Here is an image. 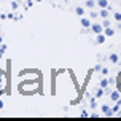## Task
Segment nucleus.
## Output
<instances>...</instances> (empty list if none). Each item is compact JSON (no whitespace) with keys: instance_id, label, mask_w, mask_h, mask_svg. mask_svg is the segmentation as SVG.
<instances>
[{"instance_id":"obj_1","label":"nucleus","mask_w":121,"mask_h":121,"mask_svg":"<svg viewBox=\"0 0 121 121\" xmlns=\"http://www.w3.org/2000/svg\"><path fill=\"white\" fill-rule=\"evenodd\" d=\"M5 88H6V75H5V72L0 70V94L5 91Z\"/></svg>"},{"instance_id":"obj_2","label":"nucleus","mask_w":121,"mask_h":121,"mask_svg":"<svg viewBox=\"0 0 121 121\" xmlns=\"http://www.w3.org/2000/svg\"><path fill=\"white\" fill-rule=\"evenodd\" d=\"M102 27H104V26H100V24H92V32H96V34H102Z\"/></svg>"},{"instance_id":"obj_3","label":"nucleus","mask_w":121,"mask_h":121,"mask_svg":"<svg viewBox=\"0 0 121 121\" xmlns=\"http://www.w3.org/2000/svg\"><path fill=\"white\" fill-rule=\"evenodd\" d=\"M97 5L100 6V8H107L108 6V2L107 0H97Z\"/></svg>"},{"instance_id":"obj_4","label":"nucleus","mask_w":121,"mask_h":121,"mask_svg":"<svg viewBox=\"0 0 121 121\" xmlns=\"http://www.w3.org/2000/svg\"><path fill=\"white\" fill-rule=\"evenodd\" d=\"M81 26H83V27H89L91 21H89V19H86V18H83V19H81Z\"/></svg>"},{"instance_id":"obj_5","label":"nucleus","mask_w":121,"mask_h":121,"mask_svg":"<svg viewBox=\"0 0 121 121\" xmlns=\"http://www.w3.org/2000/svg\"><path fill=\"white\" fill-rule=\"evenodd\" d=\"M75 11H77V14H78V16H83V14H85V10H83V8H77V10H75Z\"/></svg>"},{"instance_id":"obj_6","label":"nucleus","mask_w":121,"mask_h":121,"mask_svg":"<svg viewBox=\"0 0 121 121\" xmlns=\"http://www.w3.org/2000/svg\"><path fill=\"white\" fill-rule=\"evenodd\" d=\"M110 60H112V62H118V56L112 54V56H110Z\"/></svg>"},{"instance_id":"obj_7","label":"nucleus","mask_w":121,"mask_h":121,"mask_svg":"<svg viewBox=\"0 0 121 121\" xmlns=\"http://www.w3.org/2000/svg\"><path fill=\"white\" fill-rule=\"evenodd\" d=\"M86 6L92 8V6H94V2H92V0H88V2H86Z\"/></svg>"},{"instance_id":"obj_8","label":"nucleus","mask_w":121,"mask_h":121,"mask_svg":"<svg viewBox=\"0 0 121 121\" xmlns=\"http://www.w3.org/2000/svg\"><path fill=\"white\" fill-rule=\"evenodd\" d=\"M11 8H13V10H16V8H18V2L13 0V2H11Z\"/></svg>"},{"instance_id":"obj_9","label":"nucleus","mask_w":121,"mask_h":121,"mask_svg":"<svg viewBox=\"0 0 121 121\" xmlns=\"http://www.w3.org/2000/svg\"><path fill=\"white\" fill-rule=\"evenodd\" d=\"M0 51H2V53H5V51H6V45H2V48H0Z\"/></svg>"},{"instance_id":"obj_10","label":"nucleus","mask_w":121,"mask_h":121,"mask_svg":"<svg viewBox=\"0 0 121 121\" xmlns=\"http://www.w3.org/2000/svg\"><path fill=\"white\" fill-rule=\"evenodd\" d=\"M3 108V100H0V110Z\"/></svg>"},{"instance_id":"obj_11","label":"nucleus","mask_w":121,"mask_h":121,"mask_svg":"<svg viewBox=\"0 0 121 121\" xmlns=\"http://www.w3.org/2000/svg\"><path fill=\"white\" fill-rule=\"evenodd\" d=\"M2 56H3V53H2V51H0V59H2Z\"/></svg>"}]
</instances>
